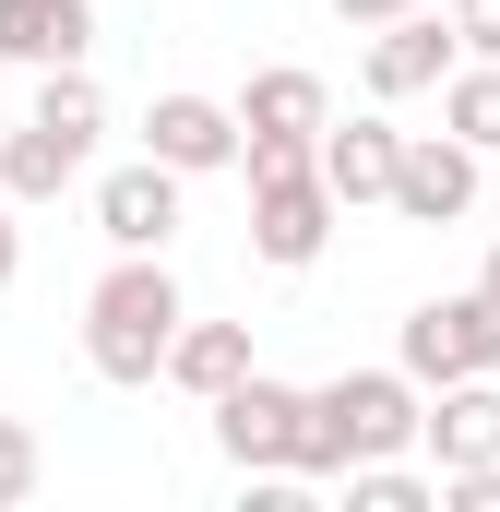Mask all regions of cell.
<instances>
[{"label":"cell","mask_w":500,"mask_h":512,"mask_svg":"<svg viewBox=\"0 0 500 512\" xmlns=\"http://www.w3.org/2000/svg\"><path fill=\"white\" fill-rule=\"evenodd\" d=\"M179 274H167V251H120L108 274H96V298H84V370L96 382L143 393L155 370H167V334H179Z\"/></svg>","instance_id":"1"},{"label":"cell","mask_w":500,"mask_h":512,"mask_svg":"<svg viewBox=\"0 0 500 512\" xmlns=\"http://www.w3.org/2000/svg\"><path fill=\"white\" fill-rule=\"evenodd\" d=\"M417 405H429V393L405 382V370H346V382H322L298 405L286 477H346V465H370V453H417Z\"/></svg>","instance_id":"2"},{"label":"cell","mask_w":500,"mask_h":512,"mask_svg":"<svg viewBox=\"0 0 500 512\" xmlns=\"http://www.w3.org/2000/svg\"><path fill=\"white\" fill-rule=\"evenodd\" d=\"M393 370L417 393H441V382H500V310L465 286V298H417L405 310V334H393Z\"/></svg>","instance_id":"3"},{"label":"cell","mask_w":500,"mask_h":512,"mask_svg":"<svg viewBox=\"0 0 500 512\" xmlns=\"http://www.w3.org/2000/svg\"><path fill=\"white\" fill-rule=\"evenodd\" d=\"M334 191H322V167L298 155V167H250V251L274 262V274H310L322 239H334Z\"/></svg>","instance_id":"4"},{"label":"cell","mask_w":500,"mask_h":512,"mask_svg":"<svg viewBox=\"0 0 500 512\" xmlns=\"http://www.w3.org/2000/svg\"><path fill=\"white\" fill-rule=\"evenodd\" d=\"M298 405H310L298 382H262V370H239V382L215 393V453H227L239 477H286V453H298Z\"/></svg>","instance_id":"5"},{"label":"cell","mask_w":500,"mask_h":512,"mask_svg":"<svg viewBox=\"0 0 500 512\" xmlns=\"http://www.w3.org/2000/svg\"><path fill=\"white\" fill-rule=\"evenodd\" d=\"M381 203L405 227H453V215H477V155L453 131H393V191Z\"/></svg>","instance_id":"6"},{"label":"cell","mask_w":500,"mask_h":512,"mask_svg":"<svg viewBox=\"0 0 500 512\" xmlns=\"http://www.w3.org/2000/svg\"><path fill=\"white\" fill-rule=\"evenodd\" d=\"M143 155H155V167H179V179H215V167H239V108L179 84V96H155V108H143Z\"/></svg>","instance_id":"7"},{"label":"cell","mask_w":500,"mask_h":512,"mask_svg":"<svg viewBox=\"0 0 500 512\" xmlns=\"http://www.w3.org/2000/svg\"><path fill=\"white\" fill-rule=\"evenodd\" d=\"M179 191H191V179L155 167V155H143V167H108V179H96V239H108V251H167V239H179Z\"/></svg>","instance_id":"8"},{"label":"cell","mask_w":500,"mask_h":512,"mask_svg":"<svg viewBox=\"0 0 500 512\" xmlns=\"http://www.w3.org/2000/svg\"><path fill=\"white\" fill-rule=\"evenodd\" d=\"M465 48H453V24L441 12H393L370 24V96L381 108H405V96H441V72H453Z\"/></svg>","instance_id":"9"},{"label":"cell","mask_w":500,"mask_h":512,"mask_svg":"<svg viewBox=\"0 0 500 512\" xmlns=\"http://www.w3.org/2000/svg\"><path fill=\"white\" fill-rule=\"evenodd\" d=\"M239 143H322V120H334V96H322V72H298V60H274V72H250L239 96Z\"/></svg>","instance_id":"10"},{"label":"cell","mask_w":500,"mask_h":512,"mask_svg":"<svg viewBox=\"0 0 500 512\" xmlns=\"http://www.w3.org/2000/svg\"><path fill=\"white\" fill-rule=\"evenodd\" d=\"M417 441L441 453V477L453 465H500V382H441L417 405Z\"/></svg>","instance_id":"11"},{"label":"cell","mask_w":500,"mask_h":512,"mask_svg":"<svg viewBox=\"0 0 500 512\" xmlns=\"http://www.w3.org/2000/svg\"><path fill=\"white\" fill-rule=\"evenodd\" d=\"M96 48V0H0V60L12 72H60Z\"/></svg>","instance_id":"12"},{"label":"cell","mask_w":500,"mask_h":512,"mask_svg":"<svg viewBox=\"0 0 500 512\" xmlns=\"http://www.w3.org/2000/svg\"><path fill=\"white\" fill-rule=\"evenodd\" d=\"M310 167H322V191H334L346 215H358V203H381V191H393V120H322Z\"/></svg>","instance_id":"13"},{"label":"cell","mask_w":500,"mask_h":512,"mask_svg":"<svg viewBox=\"0 0 500 512\" xmlns=\"http://www.w3.org/2000/svg\"><path fill=\"white\" fill-rule=\"evenodd\" d=\"M84 155L96 143H72V131H48V120H24L12 143H0V203L24 215V203H60L72 179H84Z\"/></svg>","instance_id":"14"},{"label":"cell","mask_w":500,"mask_h":512,"mask_svg":"<svg viewBox=\"0 0 500 512\" xmlns=\"http://www.w3.org/2000/svg\"><path fill=\"white\" fill-rule=\"evenodd\" d=\"M239 370H250V322H191V310H179V334H167V370H155V382H179V393H203V405H215Z\"/></svg>","instance_id":"15"},{"label":"cell","mask_w":500,"mask_h":512,"mask_svg":"<svg viewBox=\"0 0 500 512\" xmlns=\"http://www.w3.org/2000/svg\"><path fill=\"white\" fill-rule=\"evenodd\" d=\"M441 131L465 155H500V60H453L441 72Z\"/></svg>","instance_id":"16"},{"label":"cell","mask_w":500,"mask_h":512,"mask_svg":"<svg viewBox=\"0 0 500 512\" xmlns=\"http://www.w3.org/2000/svg\"><path fill=\"white\" fill-rule=\"evenodd\" d=\"M346 501H358V512H429L441 489H429L405 453H370V465H346Z\"/></svg>","instance_id":"17"},{"label":"cell","mask_w":500,"mask_h":512,"mask_svg":"<svg viewBox=\"0 0 500 512\" xmlns=\"http://www.w3.org/2000/svg\"><path fill=\"white\" fill-rule=\"evenodd\" d=\"M36 477H48L36 429H24V417H0V512H12V501H36Z\"/></svg>","instance_id":"18"},{"label":"cell","mask_w":500,"mask_h":512,"mask_svg":"<svg viewBox=\"0 0 500 512\" xmlns=\"http://www.w3.org/2000/svg\"><path fill=\"white\" fill-rule=\"evenodd\" d=\"M441 24H453V48H465V60H500V0H453Z\"/></svg>","instance_id":"19"},{"label":"cell","mask_w":500,"mask_h":512,"mask_svg":"<svg viewBox=\"0 0 500 512\" xmlns=\"http://www.w3.org/2000/svg\"><path fill=\"white\" fill-rule=\"evenodd\" d=\"M346 24H393V12H417V0H334Z\"/></svg>","instance_id":"20"},{"label":"cell","mask_w":500,"mask_h":512,"mask_svg":"<svg viewBox=\"0 0 500 512\" xmlns=\"http://www.w3.org/2000/svg\"><path fill=\"white\" fill-rule=\"evenodd\" d=\"M24 274V227H12V203H0V286Z\"/></svg>","instance_id":"21"},{"label":"cell","mask_w":500,"mask_h":512,"mask_svg":"<svg viewBox=\"0 0 500 512\" xmlns=\"http://www.w3.org/2000/svg\"><path fill=\"white\" fill-rule=\"evenodd\" d=\"M477 298H489V310H500V251H489V274H477Z\"/></svg>","instance_id":"22"}]
</instances>
